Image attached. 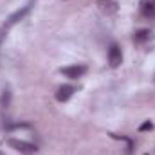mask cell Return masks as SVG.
<instances>
[{"mask_svg":"<svg viewBox=\"0 0 155 155\" xmlns=\"http://www.w3.org/2000/svg\"><path fill=\"white\" fill-rule=\"evenodd\" d=\"M33 2H35V0H29V2H27L22 9H18L16 13H13V15L5 20V24H4V25H2V29H0V45H2V40L5 38L7 31H9L15 24H18L20 20H24V18L27 16V13H29V11H31V7H33Z\"/></svg>","mask_w":155,"mask_h":155,"instance_id":"obj_1","label":"cell"},{"mask_svg":"<svg viewBox=\"0 0 155 155\" xmlns=\"http://www.w3.org/2000/svg\"><path fill=\"white\" fill-rule=\"evenodd\" d=\"M7 144L22 153H35L36 152V144L33 143H27V141H22V139H7Z\"/></svg>","mask_w":155,"mask_h":155,"instance_id":"obj_2","label":"cell"},{"mask_svg":"<svg viewBox=\"0 0 155 155\" xmlns=\"http://www.w3.org/2000/svg\"><path fill=\"white\" fill-rule=\"evenodd\" d=\"M108 63H110V67H114V69L123 63V51H121V47H119L117 43H112L110 49H108Z\"/></svg>","mask_w":155,"mask_h":155,"instance_id":"obj_3","label":"cell"},{"mask_svg":"<svg viewBox=\"0 0 155 155\" xmlns=\"http://www.w3.org/2000/svg\"><path fill=\"white\" fill-rule=\"evenodd\" d=\"M96 4H97L99 11L103 15H107V16L117 15V11H119V4H117L116 0H97Z\"/></svg>","mask_w":155,"mask_h":155,"instance_id":"obj_4","label":"cell"},{"mask_svg":"<svg viewBox=\"0 0 155 155\" xmlns=\"http://www.w3.org/2000/svg\"><path fill=\"white\" fill-rule=\"evenodd\" d=\"M85 72H87V67H85V65H71V67L61 69V74L67 76V78H71V79H78V78L83 76Z\"/></svg>","mask_w":155,"mask_h":155,"instance_id":"obj_5","label":"cell"},{"mask_svg":"<svg viewBox=\"0 0 155 155\" xmlns=\"http://www.w3.org/2000/svg\"><path fill=\"white\" fill-rule=\"evenodd\" d=\"M74 92H76V87H72V85H63V87L58 88V92H56V99H58L60 103H65V101H69V99L72 97Z\"/></svg>","mask_w":155,"mask_h":155,"instance_id":"obj_6","label":"cell"},{"mask_svg":"<svg viewBox=\"0 0 155 155\" xmlns=\"http://www.w3.org/2000/svg\"><path fill=\"white\" fill-rule=\"evenodd\" d=\"M141 13L146 18H153L155 16V2L153 0H143L141 2Z\"/></svg>","mask_w":155,"mask_h":155,"instance_id":"obj_7","label":"cell"},{"mask_svg":"<svg viewBox=\"0 0 155 155\" xmlns=\"http://www.w3.org/2000/svg\"><path fill=\"white\" fill-rule=\"evenodd\" d=\"M152 36H153V33H152L150 29H141V31H137V33L134 35V41L141 45V43L150 41V40H152Z\"/></svg>","mask_w":155,"mask_h":155,"instance_id":"obj_8","label":"cell"},{"mask_svg":"<svg viewBox=\"0 0 155 155\" xmlns=\"http://www.w3.org/2000/svg\"><path fill=\"white\" fill-rule=\"evenodd\" d=\"M9 101H11V92L5 88V90L2 92V97H0V107H2V108H7V107H9Z\"/></svg>","mask_w":155,"mask_h":155,"instance_id":"obj_9","label":"cell"},{"mask_svg":"<svg viewBox=\"0 0 155 155\" xmlns=\"http://www.w3.org/2000/svg\"><path fill=\"white\" fill-rule=\"evenodd\" d=\"M152 128H153V123L152 121H146V123H143L139 126V132H146V130H152Z\"/></svg>","mask_w":155,"mask_h":155,"instance_id":"obj_10","label":"cell"},{"mask_svg":"<svg viewBox=\"0 0 155 155\" xmlns=\"http://www.w3.org/2000/svg\"><path fill=\"white\" fill-rule=\"evenodd\" d=\"M0 155H5V153H2V152H0Z\"/></svg>","mask_w":155,"mask_h":155,"instance_id":"obj_11","label":"cell"},{"mask_svg":"<svg viewBox=\"0 0 155 155\" xmlns=\"http://www.w3.org/2000/svg\"><path fill=\"white\" fill-rule=\"evenodd\" d=\"M153 2H155V0H153Z\"/></svg>","mask_w":155,"mask_h":155,"instance_id":"obj_12","label":"cell"}]
</instances>
